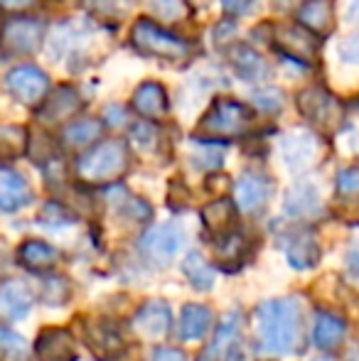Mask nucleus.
<instances>
[{
    "label": "nucleus",
    "instance_id": "34",
    "mask_svg": "<svg viewBox=\"0 0 359 361\" xmlns=\"http://www.w3.org/2000/svg\"><path fill=\"white\" fill-rule=\"evenodd\" d=\"M150 8L160 15V20H178L187 13L185 0H150Z\"/></svg>",
    "mask_w": 359,
    "mask_h": 361
},
{
    "label": "nucleus",
    "instance_id": "44",
    "mask_svg": "<svg viewBox=\"0 0 359 361\" xmlns=\"http://www.w3.org/2000/svg\"><path fill=\"white\" fill-rule=\"evenodd\" d=\"M25 3H28V0H0L3 8H23Z\"/></svg>",
    "mask_w": 359,
    "mask_h": 361
},
{
    "label": "nucleus",
    "instance_id": "8",
    "mask_svg": "<svg viewBox=\"0 0 359 361\" xmlns=\"http://www.w3.org/2000/svg\"><path fill=\"white\" fill-rule=\"evenodd\" d=\"M185 243V228L180 226L178 221H168L160 224V226H153L140 241V251L150 258V261H173L178 256V251Z\"/></svg>",
    "mask_w": 359,
    "mask_h": 361
},
{
    "label": "nucleus",
    "instance_id": "21",
    "mask_svg": "<svg viewBox=\"0 0 359 361\" xmlns=\"http://www.w3.org/2000/svg\"><path fill=\"white\" fill-rule=\"evenodd\" d=\"M236 204L229 200H217L212 204H207L202 209V221H205V228L212 233H217L219 238L229 236L234 231V221H236Z\"/></svg>",
    "mask_w": 359,
    "mask_h": 361
},
{
    "label": "nucleus",
    "instance_id": "12",
    "mask_svg": "<svg viewBox=\"0 0 359 361\" xmlns=\"http://www.w3.org/2000/svg\"><path fill=\"white\" fill-rule=\"evenodd\" d=\"M283 251L293 268L308 271L320 261V246L310 231H291L283 236Z\"/></svg>",
    "mask_w": 359,
    "mask_h": 361
},
{
    "label": "nucleus",
    "instance_id": "22",
    "mask_svg": "<svg viewBox=\"0 0 359 361\" xmlns=\"http://www.w3.org/2000/svg\"><path fill=\"white\" fill-rule=\"evenodd\" d=\"M18 258L30 271H47V268L59 263V251L54 246H49V243L30 238V241H25L23 246L18 248Z\"/></svg>",
    "mask_w": 359,
    "mask_h": 361
},
{
    "label": "nucleus",
    "instance_id": "24",
    "mask_svg": "<svg viewBox=\"0 0 359 361\" xmlns=\"http://www.w3.org/2000/svg\"><path fill=\"white\" fill-rule=\"evenodd\" d=\"M37 354L39 361H72L74 359L72 339L62 329H44L39 334Z\"/></svg>",
    "mask_w": 359,
    "mask_h": 361
},
{
    "label": "nucleus",
    "instance_id": "40",
    "mask_svg": "<svg viewBox=\"0 0 359 361\" xmlns=\"http://www.w3.org/2000/svg\"><path fill=\"white\" fill-rule=\"evenodd\" d=\"M153 359L155 361H185V354L173 347H158L153 352Z\"/></svg>",
    "mask_w": 359,
    "mask_h": 361
},
{
    "label": "nucleus",
    "instance_id": "6",
    "mask_svg": "<svg viewBox=\"0 0 359 361\" xmlns=\"http://www.w3.org/2000/svg\"><path fill=\"white\" fill-rule=\"evenodd\" d=\"M5 89L18 101H23V104L35 106L47 99L49 79L35 64H20V67L10 69L8 76H5Z\"/></svg>",
    "mask_w": 359,
    "mask_h": 361
},
{
    "label": "nucleus",
    "instance_id": "11",
    "mask_svg": "<svg viewBox=\"0 0 359 361\" xmlns=\"http://www.w3.org/2000/svg\"><path fill=\"white\" fill-rule=\"evenodd\" d=\"M84 337H87L89 349L104 361H114L123 352V337L121 332L114 327V324L104 322V319H96V322H89L87 329H84Z\"/></svg>",
    "mask_w": 359,
    "mask_h": 361
},
{
    "label": "nucleus",
    "instance_id": "17",
    "mask_svg": "<svg viewBox=\"0 0 359 361\" xmlns=\"http://www.w3.org/2000/svg\"><path fill=\"white\" fill-rule=\"evenodd\" d=\"M133 109L143 118H160L168 111V91L158 81H143L133 94Z\"/></svg>",
    "mask_w": 359,
    "mask_h": 361
},
{
    "label": "nucleus",
    "instance_id": "47",
    "mask_svg": "<svg viewBox=\"0 0 359 361\" xmlns=\"http://www.w3.org/2000/svg\"><path fill=\"white\" fill-rule=\"evenodd\" d=\"M315 361H327V359H315Z\"/></svg>",
    "mask_w": 359,
    "mask_h": 361
},
{
    "label": "nucleus",
    "instance_id": "46",
    "mask_svg": "<svg viewBox=\"0 0 359 361\" xmlns=\"http://www.w3.org/2000/svg\"><path fill=\"white\" fill-rule=\"evenodd\" d=\"M350 361H359V357H355V359H350Z\"/></svg>",
    "mask_w": 359,
    "mask_h": 361
},
{
    "label": "nucleus",
    "instance_id": "26",
    "mask_svg": "<svg viewBox=\"0 0 359 361\" xmlns=\"http://www.w3.org/2000/svg\"><path fill=\"white\" fill-rule=\"evenodd\" d=\"M345 322H342L337 314L320 312L315 319V329H312V339H315V347L320 349H335L337 344L345 339Z\"/></svg>",
    "mask_w": 359,
    "mask_h": 361
},
{
    "label": "nucleus",
    "instance_id": "7",
    "mask_svg": "<svg viewBox=\"0 0 359 361\" xmlns=\"http://www.w3.org/2000/svg\"><path fill=\"white\" fill-rule=\"evenodd\" d=\"M276 49L283 57L296 59L298 64H310L317 57L320 39L300 25H281L276 30Z\"/></svg>",
    "mask_w": 359,
    "mask_h": 361
},
{
    "label": "nucleus",
    "instance_id": "18",
    "mask_svg": "<svg viewBox=\"0 0 359 361\" xmlns=\"http://www.w3.org/2000/svg\"><path fill=\"white\" fill-rule=\"evenodd\" d=\"M0 310L10 319H23L32 310V293L23 281H5L0 286Z\"/></svg>",
    "mask_w": 359,
    "mask_h": 361
},
{
    "label": "nucleus",
    "instance_id": "29",
    "mask_svg": "<svg viewBox=\"0 0 359 361\" xmlns=\"http://www.w3.org/2000/svg\"><path fill=\"white\" fill-rule=\"evenodd\" d=\"M99 135H101V121H96V118H77L74 123H69L67 128L62 130V140L72 147L94 143Z\"/></svg>",
    "mask_w": 359,
    "mask_h": 361
},
{
    "label": "nucleus",
    "instance_id": "37",
    "mask_svg": "<svg viewBox=\"0 0 359 361\" xmlns=\"http://www.w3.org/2000/svg\"><path fill=\"white\" fill-rule=\"evenodd\" d=\"M133 138L138 145L148 147L150 143H155V138H158V133H155V128L150 123H138L133 126Z\"/></svg>",
    "mask_w": 359,
    "mask_h": 361
},
{
    "label": "nucleus",
    "instance_id": "14",
    "mask_svg": "<svg viewBox=\"0 0 359 361\" xmlns=\"http://www.w3.org/2000/svg\"><path fill=\"white\" fill-rule=\"evenodd\" d=\"M32 190L28 180L20 172L0 167V209L3 212H18L30 204Z\"/></svg>",
    "mask_w": 359,
    "mask_h": 361
},
{
    "label": "nucleus",
    "instance_id": "2",
    "mask_svg": "<svg viewBox=\"0 0 359 361\" xmlns=\"http://www.w3.org/2000/svg\"><path fill=\"white\" fill-rule=\"evenodd\" d=\"M128 160L130 155L123 140L111 138L84 152L77 162V172L84 182L106 185V182H114L116 177H121L128 170Z\"/></svg>",
    "mask_w": 359,
    "mask_h": 361
},
{
    "label": "nucleus",
    "instance_id": "25",
    "mask_svg": "<svg viewBox=\"0 0 359 361\" xmlns=\"http://www.w3.org/2000/svg\"><path fill=\"white\" fill-rule=\"evenodd\" d=\"M212 324V310L207 305H185L180 314V334L185 342H197Z\"/></svg>",
    "mask_w": 359,
    "mask_h": 361
},
{
    "label": "nucleus",
    "instance_id": "13",
    "mask_svg": "<svg viewBox=\"0 0 359 361\" xmlns=\"http://www.w3.org/2000/svg\"><path fill=\"white\" fill-rule=\"evenodd\" d=\"M271 197V180L259 172H249L236 182V209L256 212L269 202Z\"/></svg>",
    "mask_w": 359,
    "mask_h": 361
},
{
    "label": "nucleus",
    "instance_id": "27",
    "mask_svg": "<svg viewBox=\"0 0 359 361\" xmlns=\"http://www.w3.org/2000/svg\"><path fill=\"white\" fill-rule=\"evenodd\" d=\"M320 209V197H317L315 187L310 185H298L288 192L286 197V212L293 216H310Z\"/></svg>",
    "mask_w": 359,
    "mask_h": 361
},
{
    "label": "nucleus",
    "instance_id": "35",
    "mask_svg": "<svg viewBox=\"0 0 359 361\" xmlns=\"http://www.w3.org/2000/svg\"><path fill=\"white\" fill-rule=\"evenodd\" d=\"M42 298L47 300V302H52V305L67 302V298H69V286L64 283V278H47V281H44Z\"/></svg>",
    "mask_w": 359,
    "mask_h": 361
},
{
    "label": "nucleus",
    "instance_id": "28",
    "mask_svg": "<svg viewBox=\"0 0 359 361\" xmlns=\"http://www.w3.org/2000/svg\"><path fill=\"white\" fill-rule=\"evenodd\" d=\"M182 273H185V278L190 281V286L197 290H212V286H214V268H212L197 251L185 256V261H182Z\"/></svg>",
    "mask_w": 359,
    "mask_h": 361
},
{
    "label": "nucleus",
    "instance_id": "41",
    "mask_svg": "<svg viewBox=\"0 0 359 361\" xmlns=\"http://www.w3.org/2000/svg\"><path fill=\"white\" fill-rule=\"evenodd\" d=\"M347 266H350L352 276L359 278V238H357L355 243H352L350 253H347Z\"/></svg>",
    "mask_w": 359,
    "mask_h": 361
},
{
    "label": "nucleus",
    "instance_id": "31",
    "mask_svg": "<svg viewBox=\"0 0 359 361\" xmlns=\"http://www.w3.org/2000/svg\"><path fill=\"white\" fill-rule=\"evenodd\" d=\"M254 106L259 111H266V114H276V111L283 109V91L281 89H264L254 94Z\"/></svg>",
    "mask_w": 359,
    "mask_h": 361
},
{
    "label": "nucleus",
    "instance_id": "30",
    "mask_svg": "<svg viewBox=\"0 0 359 361\" xmlns=\"http://www.w3.org/2000/svg\"><path fill=\"white\" fill-rule=\"evenodd\" d=\"M335 192L340 200L355 202L359 200V165L345 167L335 180Z\"/></svg>",
    "mask_w": 359,
    "mask_h": 361
},
{
    "label": "nucleus",
    "instance_id": "23",
    "mask_svg": "<svg viewBox=\"0 0 359 361\" xmlns=\"http://www.w3.org/2000/svg\"><path fill=\"white\" fill-rule=\"evenodd\" d=\"M231 62H234V69L241 79L246 81H259V79H269L271 76V67L264 57H261L256 49L246 47V44H239L234 47V54H231Z\"/></svg>",
    "mask_w": 359,
    "mask_h": 361
},
{
    "label": "nucleus",
    "instance_id": "10",
    "mask_svg": "<svg viewBox=\"0 0 359 361\" xmlns=\"http://www.w3.org/2000/svg\"><path fill=\"white\" fill-rule=\"evenodd\" d=\"M241 317L236 312L224 314V319L219 322V329L214 334V342L209 344L200 361H241Z\"/></svg>",
    "mask_w": 359,
    "mask_h": 361
},
{
    "label": "nucleus",
    "instance_id": "42",
    "mask_svg": "<svg viewBox=\"0 0 359 361\" xmlns=\"http://www.w3.org/2000/svg\"><path fill=\"white\" fill-rule=\"evenodd\" d=\"M106 118H109L111 123H118V121L123 123V118H126L123 109H118V106H109V109H106Z\"/></svg>",
    "mask_w": 359,
    "mask_h": 361
},
{
    "label": "nucleus",
    "instance_id": "1",
    "mask_svg": "<svg viewBox=\"0 0 359 361\" xmlns=\"http://www.w3.org/2000/svg\"><path fill=\"white\" fill-rule=\"evenodd\" d=\"M261 352L271 357H288L296 352L300 339V307L293 298L266 300L256 307Z\"/></svg>",
    "mask_w": 359,
    "mask_h": 361
},
{
    "label": "nucleus",
    "instance_id": "38",
    "mask_svg": "<svg viewBox=\"0 0 359 361\" xmlns=\"http://www.w3.org/2000/svg\"><path fill=\"white\" fill-rule=\"evenodd\" d=\"M256 0H221V8L231 15H246L251 8H254Z\"/></svg>",
    "mask_w": 359,
    "mask_h": 361
},
{
    "label": "nucleus",
    "instance_id": "3",
    "mask_svg": "<svg viewBox=\"0 0 359 361\" xmlns=\"http://www.w3.org/2000/svg\"><path fill=\"white\" fill-rule=\"evenodd\" d=\"M130 42L138 52L148 54V57H163V59H182L190 54V42L182 39L180 35L170 32V30L160 27L155 20L140 18L135 20L133 30H130Z\"/></svg>",
    "mask_w": 359,
    "mask_h": 361
},
{
    "label": "nucleus",
    "instance_id": "36",
    "mask_svg": "<svg viewBox=\"0 0 359 361\" xmlns=\"http://www.w3.org/2000/svg\"><path fill=\"white\" fill-rule=\"evenodd\" d=\"M337 54H340V59L345 64H357L359 67V35L342 39L340 47H337Z\"/></svg>",
    "mask_w": 359,
    "mask_h": 361
},
{
    "label": "nucleus",
    "instance_id": "45",
    "mask_svg": "<svg viewBox=\"0 0 359 361\" xmlns=\"http://www.w3.org/2000/svg\"><path fill=\"white\" fill-rule=\"evenodd\" d=\"M281 3H283V5H286V3H296V0H281Z\"/></svg>",
    "mask_w": 359,
    "mask_h": 361
},
{
    "label": "nucleus",
    "instance_id": "16",
    "mask_svg": "<svg viewBox=\"0 0 359 361\" xmlns=\"http://www.w3.org/2000/svg\"><path fill=\"white\" fill-rule=\"evenodd\" d=\"M170 322H173V314H170L168 302H163V300H150V302H145L143 307L138 310V314H135V327H138V332H143L145 337H150V339L165 337L170 329Z\"/></svg>",
    "mask_w": 359,
    "mask_h": 361
},
{
    "label": "nucleus",
    "instance_id": "33",
    "mask_svg": "<svg viewBox=\"0 0 359 361\" xmlns=\"http://www.w3.org/2000/svg\"><path fill=\"white\" fill-rule=\"evenodd\" d=\"M39 219H42V224H47V226H67V224H74V216L69 214L59 202H49L42 209Z\"/></svg>",
    "mask_w": 359,
    "mask_h": 361
},
{
    "label": "nucleus",
    "instance_id": "4",
    "mask_svg": "<svg viewBox=\"0 0 359 361\" xmlns=\"http://www.w3.org/2000/svg\"><path fill=\"white\" fill-rule=\"evenodd\" d=\"M254 121V111L234 99H217L214 106L202 116L197 130L209 138H231L241 135Z\"/></svg>",
    "mask_w": 359,
    "mask_h": 361
},
{
    "label": "nucleus",
    "instance_id": "19",
    "mask_svg": "<svg viewBox=\"0 0 359 361\" xmlns=\"http://www.w3.org/2000/svg\"><path fill=\"white\" fill-rule=\"evenodd\" d=\"M283 160L291 170H305L312 165L317 152V140L308 133H293L283 138Z\"/></svg>",
    "mask_w": 359,
    "mask_h": 361
},
{
    "label": "nucleus",
    "instance_id": "20",
    "mask_svg": "<svg viewBox=\"0 0 359 361\" xmlns=\"http://www.w3.org/2000/svg\"><path fill=\"white\" fill-rule=\"evenodd\" d=\"M79 106H82V99H79L77 89L62 86V89L47 94V99L42 101V109H39V116L47 121H64L77 114Z\"/></svg>",
    "mask_w": 359,
    "mask_h": 361
},
{
    "label": "nucleus",
    "instance_id": "9",
    "mask_svg": "<svg viewBox=\"0 0 359 361\" xmlns=\"http://www.w3.org/2000/svg\"><path fill=\"white\" fill-rule=\"evenodd\" d=\"M42 23L28 15L10 18L3 25V47L10 54H30L42 44Z\"/></svg>",
    "mask_w": 359,
    "mask_h": 361
},
{
    "label": "nucleus",
    "instance_id": "15",
    "mask_svg": "<svg viewBox=\"0 0 359 361\" xmlns=\"http://www.w3.org/2000/svg\"><path fill=\"white\" fill-rule=\"evenodd\" d=\"M300 27L312 35H330L335 27V3L332 0H305L298 10Z\"/></svg>",
    "mask_w": 359,
    "mask_h": 361
},
{
    "label": "nucleus",
    "instance_id": "43",
    "mask_svg": "<svg viewBox=\"0 0 359 361\" xmlns=\"http://www.w3.org/2000/svg\"><path fill=\"white\" fill-rule=\"evenodd\" d=\"M347 20L359 25V0H350V5H347Z\"/></svg>",
    "mask_w": 359,
    "mask_h": 361
},
{
    "label": "nucleus",
    "instance_id": "39",
    "mask_svg": "<svg viewBox=\"0 0 359 361\" xmlns=\"http://www.w3.org/2000/svg\"><path fill=\"white\" fill-rule=\"evenodd\" d=\"M195 162L200 167H219L221 152L219 150H200V155H195Z\"/></svg>",
    "mask_w": 359,
    "mask_h": 361
},
{
    "label": "nucleus",
    "instance_id": "5",
    "mask_svg": "<svg viewBox=\"0 0 359 361\" xmlns=\"http://www.w3.org/2000/svg\"><path fill=\"white\" fill-rule=\"evenodd\" d=\"M298 111L303 114V118H308L310 123H315L320 130H332L342 123V106L330 91L320 89V86H308L298 94L296 99Z\"/></svg>",
    "mask_w": 359,
    "mask_h": 361
},
{
    "label": "nucleus",
    "instance_id": "32",
    "mask_svg": "<svg viewBox=\"0 0 359 361\" xmlns=\"http://www.w3.org/2000/svg\"><path fill=\"white\" fill-rule=\"evenodd\" d=\"M0 352L8 354V357H23L25 354V339L18 332L3 327L0 324Z\"/></svg>",
    "mask_w": 359,
    "mask_h": 361
}]
</instances>
